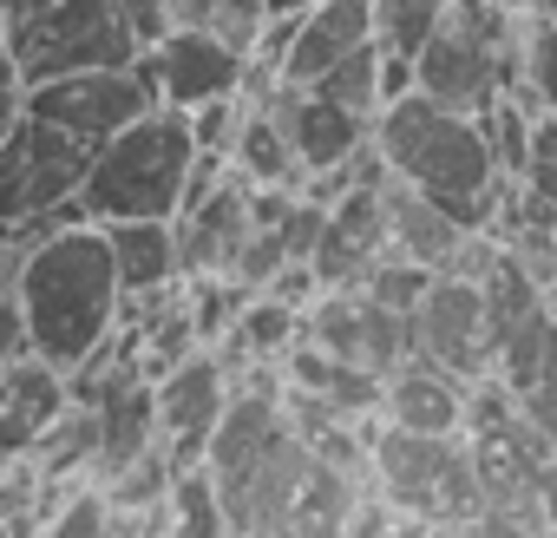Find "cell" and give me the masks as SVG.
I'll return each instance as SVG.
<instances>
[{"label":"cell","instance_id":"obj_1","mask_svg":"<svg viewBox=\"0 0 557 538\" xmlns=\"http://www.w3.org/2000/svg\"><path fill=\"white\" fill-rule=\"evenodd\" d=\"M21 316H27V349L47 355L53 368H86L99 362L119 329H125V277L119 249L99 217L79 204L40 223L21 249Z\"/></svg>","mask_w":557,"mask_h":538},{"label":"cell","instance_id":"obj_2","mask_svg":"<svg viewBox=\"0 0 557 538\" xmlns=\"http://www.w3.org/2000/svg\"><path fill=\"white\" fill-rule=\"evenodd\" d=\"M374 145L387 151V171L400 184H413L433 204H446L466 230H492L511 178H505L498 145H492L479 112H459V106H446V99L413 86V93L381 106Z\"/></svg>","mask_w":557,"mask_h":538},{"label":"cell","instance_id":"obj_3","mask_svg":"<svg viewBox=\"0 0 557 538\" xmlns=\"http://www.w3.org/2000/svg\"><path fill=\"white\" fill-rule=\"evenodd\" d=\"M524 27L505 0H453L446 21L433 27V40L413 60V86L459 106V112H492L505 93H531L524 86Z\"/></svg>","mask_w":557,"mask_h":538},{"label":"cell","instance_id":"obj_4","mask_svg":"<svg viewBox=\"0 0 557 538\" xmlns=\"http://www.w3.org/2000/svg\"><path fill=\"white\" fill-rule=\"evenodd\" d=\"M197 164V132L190 112L158 106L138 125H125L119 138H106L92 151L79 210L99 223H125V217H177L184 210V184Z\"/></svg>","mask_w":557,"mask_h":538},{"label":"cell","instance_id":"obj_5","mask_svg":"<svg viewBox=\"0 0 557 538\" xmlns=\"http://www.w3.org/2000/svg\"><path fill=\"white\" fill-rule=\"evenodd\" d=\"M374 492L394 505L400 525H479L485 479L472 460V433H413L381 420L374 427Z\"/></svg>","mask_w":557,"mask_h":538},{"label":"cell","instance_id":"obj_6","mask_svg":"<svg viewBox=\"0 0 557 538\" xmlns=\"http://www.w3.org/2000/svg\"><path fill=\"white\" fill-rule=\"evenodd\" d=\"M86 171H92V145L21 106V119L0 138V236H34L40 223L73 210Z\"/></svg>","mask_w":557,"mask_h":538},{"label":"cell","instance_id":"obj_7","mask_svg":"<svg viewBox=\"0 0 557 538\" xmlns=\"http://www.w3.org/2000/svg\"><path fill=\"white\" fill-rule=\"evenodd\" d=\"M138 53L145 47H138L119 0H53V8L14 21V34H8V60L21 73V86L73 80L92 66H125Z\"/></svg>","mask_w":557,"mask_h":538},{"label":"cell","instance_id":"obj_8","mask_svg":"<svg viewBox=\"0 0 557 538\" xmlns=\"http://www.w3.org/2000/svg\"><path fill=\"white\" fill-rule=\"evenodd\" d=\"M158 106H164V93H158L145 53L125 60V66H92V73H73V80L27 86V112L66 125V132L86 138L92 151H99L106 138H119L125 125H138L145 112H158Z\"/></svg>","mask_w":557,"mask_h":538},{"label":"cell","instance_id":"obj_9","mask_svg":"<svg viewBox=\"0 0 557 538\" xmlns=\"http://www.w3.org/2000/svg\"><path fill=\"white\" fill-rule=\"evenodd\" d=\"M413 342H420V355H433V362L453 368L459 381H485V375L498 368L485 283L459 277V269H440L433 290H426L420 309H413Z\"/></svg>","mask_w":557,"mask_h":538},{"label":"cell","instance_id":"obj_10","mask_svg":"<svg viewBox=\"0 0 557 538\" xmlns=\"http://www.w3.org/2000/svg\"><path fill=\"white\" fill-rule=\"evenodd\" d=\"M230 394H236V368L216 349H197L171 375H158V433L177 466H197L210 453V433L230 414Z\"/></svg>","mask_w":557,"mask_h":538},{"label":"cell","instance_id":"obj_11","mask_svg":"<svg viewBox=\"0 0 557 538\" xmlns=\"http://www.w3.org/2000/svg\"><path fill=\"white\" fill-rule=\"evenodd\" d=\"M73 407V375L53 368L47 355H8L0 362V466H21L40 453V440L66 420Z\"/></svg>","mask_w":557,"mask_h":538},{"label":"cell","instance_id":"obj_12","mask_svg":"<svg viewBox=\"0 0 557 538\" xmlns=\"http://www.w3.org/2000/svg\"><path fill=\"white\" fill-rule=\"evenodd\" d=\"M145 66L158 80L164 106H177V112H190L203 99H230L249 80V53L216 40V34H203V27H171L158 47H145Z\"/></svg>","mask_w":557,"mask_h":538},{"label":"cell","instance_id":"obj_13","mask_svg":"<svg viewBox=\"0 0 557 538\" xmlns=\"http://www.w3.org/2000/svg\"><path fill=\"white\" fill-rule=\"evenodd\" d=\"M394 249V223H387V184H348L329 204V230L315 243V277L322 290H355L368 269Z\"/></svg>","mask_w":557,"mask_h":538},{"label":"cell","instance_id":"obj_14","mask_svg":"<svg viewBox=\"0 0 557 538\" xmlns=\"http://www.w3.org/2000/svg\"><path fill=\"white\" fill-rule=\"evenodd\" d=\"M249 197H256V184L230 164V178H223L210 197H197L190 210H177L184 283H190V277H230V269H236V256H243V243H249V230H256Z\"/></svg>","mask_w":557,"mask_h":538},{"label":"cell","instance_id":"obj_15","mask_svg":"<svg viewBox=\"0 0 557 538\" xmlns=\"http://www.w3.org/2000/svg\"><path fill=\"white\" fill-rule=\"evenodd\" d=\"M269 106H275V119H283V132H289V145H296V158H302L309 178L348 164V158L374 138V119L348 112L342 99H329V93H315V86H289V80H283V86L269 93Z\"/></svg>","mask_w":557,"mask_h":538},{"label":"cell","instance_id":"obj_16","mask_svg":"<svg viewBox=\"0 0 557 538\" xmlns=\"http://www.w3.org/2000/svg\"><path fill=\"white\" fill-rule=\"evenodd\" d=\"M368 40H374V0H309L289 27V47H283V66L275 73L289 86H322Z\"/></svg>","mask_w":557,"mask_h":538},{"label":"cell","instance_id":"obj_17","mask_svg":"<svg viewBox=\"0 0 557 538\" xmlns=\"http://www.w3.org/2000/svg\"><path fill=\"white\" fill-rule=\"evenodd\" d=\"M466 401H472V381H459V375L440 368L433 355H407V362L387 375L381 420L413 427V433H466Z\"/></svg>","mask_w":557,"mask_h":538},{"label":"cell","instance_id":"obj_18","mask_svg":"<svg viewBox=\"0 0 557 538\" xmlns=\"http://www.w3.org/2000/svg\"><path fill=\"white\" fill-rule=\"evenodd\" d=\"M106 230H112V249H119L125 303H132V296H158V290L184 283L177 217H125V223H106Z\"/></svg>","mask_w":557,"mask_h":538},{"label":"cell","instance_id":"obj_19","mask_svg":"<svg viewBox=\"0 0 557 538\" xmlns=\"http://www.w3.org/2000/svg\"><path fill=\"white\" fill-rule=\"evenodd\" d=\"M387 223H394V249L413 256V262H426V269H453L459 243L472 236L446 204H433L426 191H413L400 178H387Z\"/></svg>","mask_w":557,"mask_h":538},{"label":"cell","instance_id":"obj_20","mask_svg":"<svg viewBox=\"0 0 557 538\" xmlns=\"http://www.w3.org/2000/svg\"><path fill=\"white\" fill-rule=\"evenodd\" d=\"M302 303H289V296H275V290H256L249 303H243V316H236V329L216 342V355L243 375L249 362H283L296 342H302Z\"/></svg>","mask_w":557,"mask_h":538},{"label":"cell","instance_id":"obj_21","mask_svg":"<svg viewBox=\"0 0 557 538\" xmlns=\"http://www.w3.org/2000/svg\"><path fill=\"white\" fill-rule=\"evenodd\" d=\"M453 0H374V40L387 53V99L413 93V60L433 40V27L446 21Z\"/></svg>","mask_w":557,"mask_h":538},{"label":"cell","instance_id":"obj_22","mask_svg":"<svg viewBox=\"0 0 557 538\" xmlns=\"http://www.w3.org/2000/svg\"><path fill=\"white\" fill-rule=\"evenodd\" d=\"M230 164H236L249 184H296V191H302V178H309L269 99H256V106H249V119H243V138H236Z\"/></svg>","mask_w":557,"mask_h":538},{"label":"cell","instance_id":"obj_23","mask_svg":"<svg viewBox=\"0 0 557 538\" xmlns=\"http://www.w3.org/2000/svg\"><path fill=\"white\" fill-rule=\"evenodd\" d=\"M171 8H177V27H203V34H216L243 53H256L262 27L275 21L269 0H171Z\"/></svg>","mask_w":557,"mask_h":538},{"label":"cell","instance_id":"obj_24","mask_svg":"<svg viewBox=\"0 0 557 538\" xmlns=\"http://www.w3.org/2000/svg\"><path fill=\"white\" fill-rule=\"evenodd\" d=\"M315 93H329V99H342L348 112H361V119H381V106H387V53H381V40H368L361 53H348Z\"/></svg>","mask_w":557,"mask_h":538},{"label":"cell","instance_id":"obj_25","mask_svg":"<svg viewBox=\"0 0 557 538\" xmlns=\"http://www.w3.org/2000/svg\"><path fill=\"white\" fill-rule=\"evenodd\" d=\"M171 531H230L216 473L203 460L197 466H177V479H171Z\"/></svg>","mask_w":557,"mask_h":538},{"label":"cell","instance_id":"obj_26","mask_svg":"<svg viewBox=\"0 0 557 538\" xmlns=\"http://www.w3.org/2000/svg\"><path fill=\"white\" fill-rule=\"evenodd\" d=\"M524 86L557 119V14H531L524 27Z\"/></svg>","mask_w":557,"mask_h":538},{"label":"cell","instance_id":"obj_27","mask_svg":"<svg viewBox=\"0 0 557 538\" xmlns=\"http://www.w3.org/2000/svg\"><path fill=\"white\" fill-rule=\"evenodd\" d=\"M296 256H289V243H283V223H256L249 230V243H243V256H236V269H230V277L256 296V290H269L275 277H283V269H289Z\"/></svg>","mask_w":557,"mask_h":538},{"label":"cell","instance_id":"obj_28","mask_svg":"<svg viewBox=\"0 0 557 538\" xmlns=\"http://www.w3.org/2000/svg\"><path fill=\"white\" fill-rule=\"evenodd\" d=\"M243 119H249V99L243 93H230V99H203V106H190V132H197V151H236V138H243Z\"/></svg>","mask_w":557,"mask_h":538},{"label":"cell","instance_id":"obj_29","mask_svg":"<svg viewBox=\"0 0 557 538\" xmlns=\"http://www.w3.org/2000/svg\"><path fill=\"white\" fill-rule=\"evenodd\" d=\"M119 8H125V21H132L138 47H158V40L177 27V8H171V0H119Z\"/></svg>","mask_w":557,"mask_h":538},{"label":"cell","instance_id":"obj_30","mask_svg":"<svg viewBox=\"0 0 557 538\" xmlns=\"http://www.w3.org/2000/svg\"><path fill=\"white\" fill-rule=\"evenodd\" d=\"M21 106H27V86H21V73H14V60L0 53V138H8V125L21 119Z\"/></svg>","mask_w":557,"mask_h":538},{"label":"cell","instance_id":"obj_31","mask_svg":"<svg viewBox=\"0 0 557 538\" xmlns=\"http://www.w3.org/2000/svg\"><path fill=\"white\" fill-rule=\"evenodd\" d=\"M537 492H544V525L557 531V447H550V460H544V479H537Z\"/></svg>","mask_w":557,"mask_h":538},{"label":"cell","instance_id":"obj_32","mask_svg":"<svg viewBox=\"0 0 557 538\" xmlns=\"http://www.w3.org/2000/svg\"><path fill=\"white\" fill-rule=\"evenodd\" d=\"M8 8V21H27V14H40V8H53V0H0Z\"/></svg>","mask_w":557,"mask_h":538},{"label":"cell","instance_id":"obj_33","mask_svg":"<svg viewBox=\"0 0 557 538\" xmlns=\"http://www.w3.org/2000/svg\"><path fill=\"white\" fill-rule=\"evenodd\" d=\"M309 0H269V14H302Z\"/></svg>","mask_w":557,"mask_h":538},{"label":"cell","instance_id":"obj_34","mask_svg":"<svg viewBox=\"0 0 557 538\" xmlns=\"http://www.w3.org/2000/svg\"><path fill=\"white\" fill-rule=\"evenodd\" d=\"M524 14H557V0H518Z\"/></svg>","mask_w":557,"mask_h":538},{"label":"cell","instance_id":"obj_35","mask_svg":"<svg viewBox=\"0 0 557 538\" xmlns=\"http://www.w3.org/2000/svg\"><path fill=\"white\" fill-rule=\"evenodd\" d=\"M8 34H14V21H8V8H0V53H8Z\"/></svg>","mask_w":557,"mask_h":538}]
</instances>
